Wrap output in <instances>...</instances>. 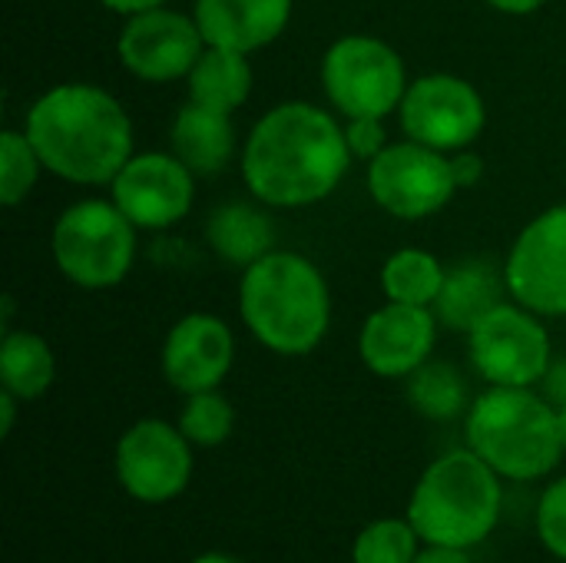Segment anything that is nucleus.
<instances>
[{"label":"nucleus","mask_w":566,"mask_h":563,"mask_svg":"<svg viewBox=\"0 0 566 563\" xmlns=\"http://www.w3.org/2000/svg\"><path fill=\"white\" fill-rule=\"evenodd\" d=\"M192 169L179 156L139 153L116 173L113 202L136 229H169L192 209Z\"/></svg>","instance_id":"14"},{"label":"nucleus","mask_w":566,"mask_h":563,"mask_svg":"<svg viewBox=\"0 0 566 563\" xmlns=\"http://www.w3.org/2000/svg\"><path fill=\"white\" fill-rule=\"evenodd\" d=\"M501 305V279L481 262H464L448 272L438 302L431 305L438 322L454 332H471L488 312Z\"/></svg>","instance_id":"19"},{"label":"nucleus","mask_w":566,"mask_h":563,"mask_svg":"<svg viewBox=\"0 0 566 563\" xmlns=\"http://www.w3.org/2000/svg\"><path fill=\"white\" fill-rule=\"evenodd\" d=\"M345 143H348V153L352 159H375L378 153L388 149V133H385V123L381 116H348V126H345Z\"/></svg>","instance_id":"29"},{"label":"nucleus","mask_w":566,"mask_h":563,"mask_svg":"<svg viewBox=\"0 0 566 563\" xmlns=\"http://www.w3.org/2000/svg\"><path fill=\"white\" fill-rule=\"evenodd\" d=\"M56 378L53 348L33 332H3L0 342V382L20 402H33L46 395Z\"/></svg>","instance_id":"22"},{"label":"nucleus","mask_w":566,"mask_h":563,"mask_svg":"<svg viewBox=\"0 0 566 563\" xmlns=\"http://www.w3.org/2000/svg\"><path fill=\"white\" fill-rule=\"evenodd\" d=\"M106 10L113 13H123V17H133V13H143V10H153V7H163L166 0H99Z\"/></svg>","instance_id":"33"},{"label":"nucleus","mask_w":566,"mask_h":563,"mask_svg":"<svg viewBox=\"0 0 566 563\" xmlns=\"http://www.w3.org/2000/svg\"><path fill=\"white\" fill-rule=\"evenodd\" d=\"M421 534L408 518H378L365 524L352 544V563H415Z\"/></svg>","instance_id":"25"},{"label":"nucleus","mask_w":566,"mask_h":563,"mask_svg":"<svg viewBox=\"0 0 566 563\" xmlns=\"http://www.w3.org/2000/svg\"><path fill=\"white\" fill-rule=\"evenodd\" d=\"M116 481L139 504H169L192 481V445L179 425L143 418L116 445Z\"/></svg>","instance_id":"9"},{"label":"nucleus","mask_w":566,"mask_h":563,"mask_svg":"<svg viewBox=\"0 0 566 563\" xmlns=\"http://www.w3.org/2000/svg\"><path fill=\"white\" fill-rule=\"evenodd\" d=\"M17 402H20V398H13L10 392H0V435H3V438H10V431H13Z\"/></svg>","instance_id":"35"},{"label":"nucleus","mask_w":566,"mask_h":563,"mask_svg":"<svg viewBox=\"0 0 566 563\" xmlns=\"http://www.w3.org/2000/svg\"><path fill=\"white\" fill-rule=\"evenodd\" d=\"M192 17L209 46L252 53L289 27L292 0H196Z\"/></svg>","instance_id":"17"},{"label":"nucleus","mask_w":566,"mask_h":563,"mask_svg":"<svg viewBox=\"0 0 566 563\" xmlns=\"http://www.w3.org/2000/svg\"><path fill=\"white\" fill-rule=\"evenodd\" d=\"M451 173H454L458 189H468V186H474V183L484 176V163H481V156H478V153H464V149H458V156H451Z\"/></svg>","instance_id":"30"},{"label":"nucleus","mask_w":566,"mask_h":563,"mask_svg":"<svg viewBox=\"0 0 566 563\" xmlns=\"http://www.w3.org/2000/svg\"><path fill=\"white\" fill-rule=\"evenodd\" d=\"M322 83L345 116H388L408 93L405 63L378 37H342L322 60Z\"/></svg>","instance_id":"7"},{"label":"nucleus","mask_w":566,"mask_h":563,"mask_svg":"<svg viewBox=\"0 0 566 563\" xmlns=\"http://www.w3.org/2000/svg\"><path fill=\"white\" fill-rule=\"evenodd\" d=\"M438 338V315L421 305L388 302L371 312L358 335V355L368 372L378 378H408L415 375Z\"/></svg>","instance_id":"15"},{"label":"nucleus","mask_w":566,"mask_h":563,"mask_svg":"<svg viewBox=\"0 0 566 563\" xmlns=\"http://www.w3.org/2000/svg\"><path fill=\"white\" fill-rule=\"evenodd\" d=\"M27 139L43 169L60 179L103 186L133 156V123L123 103L93 83H60L27 113Z\"/></svg>","instance_id":"2"},{"label":"nucleus","mask_w":566,"mask_h":563,"mask_svg":"<svg viewBox=\"0 0 566 563\" xmlns=\"http://www.w3.org/2000/svg\"><path fill=\"white\" fill-rule=\"evenodd\" d=\"M206 46L209 43L196 17L166 7L126 17V27L116 40L119 63L146 83H169L189 76Z\"/></svg>","instance_id":"13"},{"label":"nucleus","mask_w":566,"mask_h":563,"mask_svg":"<svg viewBox=\"0 0 566 563\" xmlns=\"http://www.w3.org/2000/svg\"><path fill=\"white\" fill-rule=\"evenodd\" d=\"M352 163L345 129L312 103H279L249 133L242 179L252 196L275 209L312 206L335 192Z\"/></svg>","instance_id":"1"},{"label":"nucleus","mask_w":566,"mask_h":563,"mask_svg":"<svg viewBox=\"0 0 566 563\" xmlns=\"http://www.w3.org/2000/svg\"><path fill=\"white\" fill-rule=\"evenodd\" d=\"M398 110L405 136L441 153L468 149L481 136L488 119L481 93L468 80L451 73L415 80Z\"/></svg>","instance_id":"11"},{"label":"nucleus","mask_w":566,"mask_h":563,"mask_svg":"<svg viewBox=\"0 0 566 563\" xmlns=\"http://www.w3.org/2000/svg\"><path fill=\"white\" fill-rule=\"evenodd\" d=\"M504 285L534 315H566V202L524 226L511 246Z\"/></svg>","instance_id":"12"},{"label":"nucleus","mask_w":566,"mask_h":563,"mask_svg":"<svg viewBox=\"0 0 566 563\" xmlns=\"http://www.w3.org/2000/svg\"><path fill=\"white\" fill-rule=\"evenodd\" d=\"M557 428H560V441H564L566 451V402L564 405H557Z\"/></svg>","instance_id":"37"},{"label":"nucleus","mask_w":566,"mask_h":563,"mask_svg":"<svg viewBox=\"0 0 566 563\" xmlns=\"http://www.w3.org/2000/svg\"><path fill=\"white\" fill-rule=\"evenodd\" d=\"M245 56L249 53H239V50L206 46L186 76L189 80V100L212 106V110H222V113H235L252 93V66Z\"/></svg>","instance_id":"20"},{"label":"nucleus","mask_w":566,"mask_h":563,"mask_svg":"<svg viewBox=\"0 0 566 563\" xmlns=\"http://www.w3.org/2000/svg\"><path fill=\"white\" fill-rule=\"evenodd\" d=\"M172 156H179L196 176L222 173L235 153V129L232 113L202 106L189 100L172 119Z\"/></svg>","instance_id":"18"},{"label":"nucleus","mask_w":566,"mask_h":563,"mask_svg":"<svg viewBox=\"0 0 566 563\" xmlns=\"http://www.w3.org/2000/svg\"><path fill=\"white\" fill-rule=\"evenodd\" d=\"M444 265L424 249H401L381 269V289L388 302L431 309L444 289Z\"/></svg>","instance_id":"23"},{"label":"nucleus","mask_w":566,"mask_h":563,"mask_svg":"<svg viewBox=\"0 0 566 563\" xmlns=\"http://www.w3.org/2000/svg\"><path fill=\"white\" fill-rule=\"evenodd\" d=\"M56 269L80 289H109L123 282L136 259V226L116 202H73L50 239Z\"/></svg>","instance_id":"6"},{"label":"nucleus","mask_w":566,"mask_h":563,"mask_svg":"<svg viewBox=\"0 0 566 563\" xmlns=\"http://www.w3.org/2000/svg\"><path fill=\"white\" fill-rule=\"evenodd\" d=\"M501 511V475L471 448H458L424 468L405 518L424 544L471 551L494 534Z\"/></svg>","instance_id":"4"},{"label":"nucleus","mask_w":566,"mask_h":563,"mask_svg":"<svg viewBox=\"0 0 566 563\" xmlns=\"http://www.w3.org/2000/svg\"><path fill=\"white\" fill-rule=\"evenodd\" d=\"M371 199L398 219H424L451 202L458 192L451 159L441 149L405 139L368 163Z\"/></svg>","instance_id":"10"},{"label":"nucleus","mask_w":566,"mask_h":563,"mask_svg":"<svg viewBox=\"0 0 566 563\" xmlns=\"http://www.w3.org/2000/svg\"><path fill=\"white\" fill-rule=\"evenodd\" d=\"M537 538L554 554L566 563V475L557 478L537 501Z\"/></svg>","instance_id":"28"},{"label":"nucleus","mask_w":566,"mask_h":563,"mask_svg":"<svg viewBox=\"0 0 566 563\" xmlns=\"http://www.w3.org/2000/svg\"><path fill=\"white\" fill-rule=\"evenodd\" d=\"M494 10H501V13H514V17H524V13H534V10H541L547 0H488Z\"/></svg>","instance_id":"34"},{"label":"nucleus","mask_w":566,"mask_h":563,"mask_svg":"<svg viewBox=\"0 0 566 563\" xmlns=\"http://www.w3.org/2000/svg\"><path fill=\"white\" fill-rule=\"evenodd\" d=\"M415 563H474V561H471V551L424 544V548H421V554L415 557Z\"/></svg>","instance_id":"32"},{"label":"nucleus","mask_w":566,"mask_h":563,"mask_svg":"<svg viewBox=\"0 0 566 563\" xmlns=\"http://www.w3.org/2000/svg\"><path fill=\"white\" fill-rule=\"evenodd\" d=\"M176 425L189 438L192 448H219L235 431V408L216 388L196 392V395H186V405Z\"/></svg>","instance_id":"26"},{"label":"nucleus","mask_w":566,"mask_h":563,"mask_svg":"<svg viewBox=\"0 0 566 563\" xmlns=\"http://www.w3.org/2000/svg\"><path fill=\"white\" fill-rule=\"evenodd\" d=\"M471 362L484 382L501 388H531L544 382L554 352L551 335L524 305L501 302L471 332Z\"/></svg>","instance_id":"8"},{"label":"nucleus","mask_w":566,"mask_h":563,"mask_svg":"<svg viewBox=\"0 0 566 563\" xmlns=\"http://www.w3.org/2000/svg\"><path fill=\"white\" fill-rule=\"evenodd\" d=\"M239 312L249 332L275 355H308L332 322V295L322 272L298 252H269L245 265Z\"/></svg>","instance_id":"3"},{"label":"nucleus","mask_w":566,"mask_h":563,"mask_svg":"<svg viewBox=\"0 0 566 563\" xmlns=\"http://www.w3.org/2000/svg\"><path fill=\"white\" fill-rule=\"evenodd\" d=\"M209 246L232 265H252L262 256L272 252L275 242V226L272 219L245 202H229L212 212L206 226Z\"/></svg>","instance_id":"21"},{"label":"nucleus","mask_w":566,"mask_h":563,"mask_svg":"<svg viewBox=\"0 0 566 563\" xmlns=\"http://www.w3.org/2000/svg\"><path fill=\"white\" fill-rule=\"evenodd\" d=\"M235 358L232 329L209 312H192L172 325L163 345V375L179 395L212 392Z\"/></svg>","instance_id":"16"},{"label":"nucleus","mask_w":566,"mask_h":563,"mask_svg":"<svg viewBox=\"0 0 566 563\" xmlns=\"http://www.w3.org/2000/svg\"><path fill=\"white\" fill-rule=\"evenodd\" d=\"M408 402L428 421H451L468 411V385L458 368L424 362L415 375H408Z\"/></svg>","instance_id":"24"},{"label":"nucleus","mask_w":566,"mask_h":563,"mask_svg":"<svg viewBox=\"0 0 566 563\" xmlns=\"http://www.w3.org/2000/svg\"><path fill=\"white\" fill-rule=\"evenodd\" d=\"M43 169L33 143L27 139V133L7 129L0 136V202L3 206H17L30 196L36 173Z\"/></svg>","instance_id":"27"},{"label":"nucleus","mask_w":566,"mask_h":563,"mask_svg":"<svg viewBox=\"0 0 566 563\" xmlns=\"http://www.w3.org/2000/svg\"><path fill=\"white\" fill-rule=\"evenodd\" d=\"M192 563H239L235 557H229V554H222V551H209V554H199Z\"/></svg>","instance_id":"36"},{"label":"nucleus","mask_w":566,"mask_h":563,"mask_svg":"<svg viewBox=\"0 0 566 563\" xmlns=\"http://www.w3.org/2000/svg\"><path fill=\"white\" fill-rule=\"evenodd\" d=\"M544 398L557 408V405H564L566 402V358H557V362H551V368H547V375H544Z\"/></svg>","instance_id":"31"},{"label":"nucleus","mask_w":566,"mask_h":563,"mask_svg":"<svg viewBox=\"0 0 566 563\" xmlns=\"http://www.w3.org/2000/svg\"><path fill=\"white\" fill-rule=\"evenodd\" d=\"M464 441L504 481L547 478L566 455L557 408L531 388L491 385L468 408Z\"/></svg>","instance_id":"5"}]
</instances>
